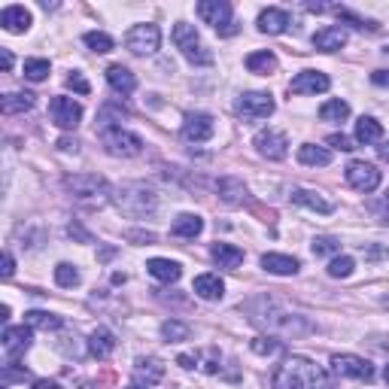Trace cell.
<instances>
[{"label": "cell", "mask_w": 389, "mask_h": 389, "mask_svg": "<svg viewBox=\"0 0 389 389\" xmlns=\"http://www.w3.org/2000/svg\"><path fill=\"white\" fill-rule=\"evenodd\" d=\"M262 268L268 274H277V277H289V274H298V259L292 255H280V252H265L262 255Z\"/></svg>", "instance_id": "17"}, {"label": "cell", "mask_w": 389, "mask_h": 389, "mask_svg": "<svg viewBox=\"0 0 389 389\" xmlns=\"http://www.w3.org/2000/svg\"><path fill=\"white\" fill-rule=\"evenodd\" d=\"M83 40H86V46L91 49V52H98V55H104V52L112 49V37H107L104 30H88Z\"/></svg>", "instance_id": "35"}, {"label": "cell", "mask_w": 389, "mask_h": 389, "mask_svg": "<svg viewBox=\"0 0 389 389\" xmlns=\"http://www.w3.org/2000/svg\"><path fill=\"white\" fill-rule=\"evenodd\" d=\"M64 189L74 192L76 198H100V194H107V180L98 173H74L64 180Z\"/></svg>", "instance_id": "10"}, {"label": "cell", "mask_w": 389, "mask_h": 389, "mask_svg": "<svg viewBox=\"0 0 389 389\" xmlns=\"http://www.w3.org/2000/svg\"><path fill=\"white\" fill-rule=\"evenodd\" d=\"M173 43H177V49L192 61V64H201V67L213 64V55L201 46V37H198V30H194V25H186V22L173 25Z\"/></svg>", "instance_id": "3"}, {"label": "cell", "mask_w": 389, "mask_h": 389, "mask_svg": "<svg viewBox=\"0 0 389 389\" xmlns=\"http://www.w3.org/2000/svg\"><path fill=\"white\" fill-rule=\"evenodd\" d=\"M344 43H347L344 28H323L313 34V46L320 49V52H335V49H341Z\"/></svg>", "instance_id": "20"}, {"label": "cell", "mask_w": 389, "mask_h": 389, "mask_svg": "<svg viewBox=\"0 0 389 389\" xmlns=\"http://www.w3.org/2000/svg\"><path fill=\"white\" fill-rule=\"evenodd\" d=\"M252 143H255V149H259V156L271 158V161H280V158H286V146H289V140H286V134H280V131H274V128H268V131H259Z\"/></svg>", "instance_id": "12"}, {"label": "cell", "mask_w": 389, "mask_h": 389, "mask_svg": "<svg viewBox=\"0 0 389 389\" xmlns=\"http://www.w3.org/2000/svg\"><path fill=\"white\" fill-rule=\"evenodd\" d=\"M383 137V128H381V122L371 119V116H362L359 122H356V140L359 143H377Z\"/></svg>", "instance_id": "30"}, {"label": "cell", "mask_w": 389, "mask_h": 389, "mask_svg": "<svg viewBox=\"0 0 389 389\" xmlns=\"http://www.w3.org/2000/svg\"><path fill=\"white\" fill-rule=\"evenodd\" d=\"M55 283L58 286H64V289H74V286L79 283V271L74 268V265H58V268H55Z\"/></svg>", "instance_id": "39"}, {"label": "cell", "mask_w": 389, "mask_h": 389, "mask_svg": "<svg viewBox=\"0 0 389 389\" xmlns=\"http://www.w3.org/2000/svg\"><path fill=\"white\" fill-rule=\"evenodd\" d=\"M332 371H335V374H341V377H353V381H365V383L374 377L371 362L359 359V356H353V353L332 356Z\"/></svg>", "instance_id": "9"}, {"label": "cell", "mask_w": 389, "mask_h": 389, "mask_svg": "<svg viewBox=\"0 0 389 389\" xmlns=\"http://www.w3.org/2000/svg\"><path fill=\"white\" fill-rule=\"evenodd\" d=\"M219 194H222V201H225V204H240V201H243V194H247V189H243V182H240V180L225 177V180L219 182Z\"/></svg>", "instance_id": "33"}, {"label": "cell", "mask_w": 389, "mask_h": 389, "mask_svg": "<svg viewBox=\"0 0 389 389\" xmlns=\"http://www.w3.org/2000/svg\"><path fill=\"white\" fill-rule=\"evenodd\" d=\"M161 335H165L168 341H173V344H177V341H189L192 329H189L186 323H180V320H168L165 325H161Z\"/></svg>", "instance_id": "36"}, {"label": "cell", "mask_w": 389, "mask_h": 389, "mask_svg": "<svg viewBox=\"0 0 389 389\" xmlns=\"http://www.w3.org/2000/svg\"><path fill=\"white\" fill-rule=\"evenodd\" d=\"M0 25H4V30H9V34H25L30 28V13L25 6H6L4 13H0Z\"/></svg>", "instance_id": "18"}, {"label": "cell", "mask_w": 389, "mask_h": 389, "mask_svg": "<svg viewBox=\"0 0 389 389\" xmlns=\"http://www.w3.org/2000/svg\"><path fill=\"white\" fill-rule=\"evenodd\" d=\"M383 255H386L383 247H368V250H365V259H383Z\"/></svg>", "instance_id": "49"}, {"label": "cell", "mask_w": 389, "mask_h": 389, "mask_svg": "<svg viewBox=\"0 0 389 389\" xmlns=\"http://www.w3.org/2000/svg\"><path fill=\"white\" fill-rule=\"evenodd\" d=\"M371 83H374V86H389V70H374V74H371Z\"/></svg>", "instance_id": "45"}, {"label": "cell", "mask_w": 389, "mask_h": 389, "mask_svg": "<svg viewBox=\"0 0 389 389\" xmlns=\"http://www.w3.org/2000/svg\"><path fill=\"white\" fill-rule=\"evenodd\" d=\"M271 386L274 389H335L329 374H325L316 362L304 359V356L286 359L277 371H274Z\"/></svg>", "instance_id": "1"}, {"label": "cell", "mask_w": 389, "mask_h": 389, "mask_svg": "<svg viewBox=\"0 0 389 389\" xmlns=\"http://www.w3.org/2000/svg\"><path fill=\"white\" fill-rule=\"evenodd\" d=\"M25 320H28L30 329H43V332H55V329H61V316L49 313V310H28Z\"/></svg>", "instance_id": "31"}, {"label": "cell", "mask_w": 389, "mask_h": 389, "mask_svg": "<svg viewBox=\"0 0 389 389\" xmlns=\"http://www.w3.org/2000/svg\"><path fill=\"white\" fill-rule=\"evenodd\" d=\"M238 112L243 119H268L274 112V98L268 91H250V95H243L238 100Z\"/></svg>", "instance_id": "11"}, {"label": "cell", "mask_w": 389, "mask_h": 389, "mask_svg": "<svg viewBox=\"0 0 389 389\" xmlns=\"http://www.w3.org/2000/svg\"><path fill=\"white\" fill-rule=\"evenodd\" d=\"M329 143H332L335 149H341V152H350V149H356V146H353V140H350V137H344V134H332V137H329Z\"/></svg>", "instance_id": "43"}, {"label": "cell", "mask_w": 389, "mask_h": 389, "mask_svg": "<svg viewBox=\"0 0 389 389\" xmlns=\"http://www.w3.org/2000/svg\"><path fill=\"white\" fill-rule=\"evenodd\" d=\"M125 389H143V386H125Z\"/></svg>", "instance_id": "54"}, {"label": "cell", "mask_w": 389, "mask_h": 389, "mask_svg": "<svg viewBox=\"0 0 389 389\" xmlns=\"http://www.w3.org/2000/svg\"><path fill=\"white\" fill-rule=\"evenodd\" d=\"M116 207L122 213H128V216H143V213H149L152 207H156V194H152L146 186H140V182H131V186L119 189Z\"/></svg>", "instance_id": "4"}, {"label": "cell", "mask_w": 389, "mask_h": 389, "mask_svg": "<svg viewBox=\"0 0 389 389\" xmlns=\"http://www.w3.org/2000/svg\"><path fill=\"white\" fill-rule=\"evenodd\" d=\"M67 86H70V88H74V91H76V95H88V91H91V86H88V79H86L83 74H76V70H74V74H70V76H67Z\"/></svg>", "instance_id": "42"}, {"label": "cell", "mask_w": 389, "mask_h": 389, "mask_svg": "<svg viewBox=\"0 0 389 389\" xmlns=\"http://www.w3.org/2000/svg\"><path fill=\"white\" fill-rule=\"evenodd\" d=\"M182 368H194V365H198V359H194V356H180V359H177Z\"/></svg>", "instance_id": "50"}, {"label": "cell", "mask_w": 389, "mask_h": 389, "mask_svg": "<svg viewBox=\"0 0 389 389\" xmlns=\"http://www.w3.org/2000/svg\"><path fill=\"white\" fill-rule=\"evenodd\" d=\"M34 107V95H28V91H9V95L0 98V110L6 112V116H16V112H28Z\"/></svg>", "instance_id": "26"}, {"label": "cell", "mask_w": 389, "mask_h": 389, "mask_svg": "<svg viewBox=\"0 0 389 389\" xmlns=\"http://www.w3.org/2000/svg\"><path fill=\"white\" fill-rule=\"evenodd\" d=\"M377 152H381V158H383V161H389V140L383 143V146H377Z\"/></svg>", "instance_id": "51"}, {"label": "cell", "mask_w": 389, "mask_h": 389, "mask_svg": "<svg viewBox=\"0 0 389 389\" xmlns=\"http://www.w3.org/2000/svg\"><path fill=\"white\" fill-rule=\"evenodd\" d=\"M30 347V325H6L4 329V350L6 359H18Z\"/></svg>", "instance_id": "15"}, {"label": "cell", "mask_w": 389, "mask_h": 389, "mask_svg": "<svg viewBox=\"0 0 389 389\" xmlns=\"http://www.w3.org/2000/svg\"><path fill=\"white\" fill-rule=\"evenodd\" d=\"M49 116H52L58 128L74 131L79 125V119H83V107H79L74 98H52L49 100Z\"/></svg>", "instance_id": "7"}, {"label": "cell", "mask_w": 389, "mask_h": 389, "mask_svg": "<svg viewBox=\"0 0 389 389\" xmlns=\"http://www.w3.org/2000/svg\"><path fill=\"white\" fill-rule=\"evenodd\" d=\"M161 43V30L158 25H134L125 37V46L131 49L134 55H152Z\"/></svg>", "instance_id": "6"}, {"label": "cell", "mask_w": 389, "mask_h": 389, "mask_svg": "<svg viewBox=\"0 0 389 389\" xmlns=\"http://www.w3.org/2000/svg\"><path fill=\"white\" fill-rule=\"evenodd\" d=\"M13 271H16V259H13V252H4V280L13 277Z\"/></svg>", "instance_id": "44"}, {"label": "cell", "mask_w": 389, "mask_h": 389, "mask_svg": "<svg viewBox=\"0 0 389 389\" xmlns=\"http://www.w3.org/2000/svg\"><path fill=\"white\" fill-rule=\"evenodd\" d=\"M353 268H356V262L350 259V255H337V259H332V265H329V277L344 280V277H350L353 274Z\"/></svg>", "instance_id": "38"}, {"label": "cell", "mask_w": 389, "mask_h": 389, "mask_svg": "<svg viewBox=\"0 0 389 389\" xmlns=\"http://www.w3.org/2000/svg\"><path fill=\"white\" fill-rule=\"evenodd\" d=\"M34 389H64L58 381H34Z\"/></svg>", "instance_id": "47"}, {"label": "cell", "mask_w": 389, "mask_h": 389, "mask_svg": "<svg viewBox=\"0 0 389 389\" xmlns=\"http://www.w3.org/2000/svg\"><path fill=\"white\" fill-rule=\"evenodd\" d=\"M292 201L301 204V207H310V210H316V213H332V210H335L332 201L320 198V194L310 192V189H292Z\"/></svg>", "instance_id": "27"}, {"label": "cell", "mask_w": 389, "mask_h": 389, "mask_svg": "<svg viewBox=\"0 0 389 389\" xmlns=\"http://www.w3.org/2000/svg\"><path fill=\"white\" fill-rule=\"evenodd\" d=\"M347 116H350V104H347V100H329V104L320 107V119H325V122H341Z\"/></svg>", "instance_id": "34"}, {"label": "cell", "mask_w": 389, "mask_h": 389, "mask_svg": "<svg viewBox=\"0 0 389 389\" xmlns=\"http://www.w3.org/2000/svg\"><path fill=\"white\" fill-rule=\"evenodd\" d=\"M298 161L301 165H310V168H325L332 161V152L323 146H313V143H304L298 149Z\"/></svg>", "instance_id": "28"}, {"label": "cell", "mask_w": 389, "mask_h": 389, "mask_svg": "<svg viewBox=\"0 0 389 389\" xmlns=\"http://www.w3.org/2000/svg\"><path fill=\"white\" fill-rule=\"evenodd\" d=\"M146 271L156 280H161V283H177L182 277V268H180L177 262H170V259H149L146 262Z\"/></svg>", "instance_id": "22"}, {"label": "cell", "mask_w": 389, "mask_h": 389, "mask_svg": "<svg viewBox=\"0 0 389 389\" xmlns=\"http://www.w3.org/2000/svg\"><path fill=\"white\" fill-rule=\"evenodd\" d=\"M247 70L250 74H262V76H268L271 70H277V55L274 52H252V55H247Z\"/></svg>", "instance_id": "29"}, {"label": "cell", "mask_w": 389, "mask_h": 389, "mask_svg": "<svg viewBox=\"0 0 389 389\" xmlns=\"http://www.w3.org/2000/svg\"><path fill=\"white\" fill-rule=\"evenodd\" d=\"M313 255H332V252H341V240L337 238H316L310 243Z\"/></svg>", "instance_id": "40"}, {"label": "cell", "mask_w": 389, "mask_h": 389, "mask_svg": "<svg viewBox=\"0 0 389 389\" xmlns=\"http://www.w3.org/2000/svg\"><path fill=\"white\" fill-rule=\"evenodd\" d=\"M198 16L207 25L216 28L222 37L238 34V25L228 22V18H231V4H228V0H201V4H198Z\"/></svg>", "instance_id": "5"}, {"label": "cell", "mask_w": 389, "mask_h": 389, "mask_svg": "<svg viewBox=\"0 0 389 389\" xmlns=\"http://www.w3.org/2000/svg\"><path fill=\"white\" fill-rule=\"evenodd\" d=\"M332 86V79L323 74V70H304L289 83L292 95H316V91H325Z\"/></svg>", "instance_id": "14"}, {"label": "cell", "mask_w": 389, "mask_h": 389, "mask_svg": "<svg viewBox=\"0 0 389 389\" xmlns=\"http://www.w3.org/2000/svg\"><path fill=\"white\" fill-rule=\"evenodd\" d=\"M201 231H204V219L194 216V213H180V216L173 219V225H170L173 238H198Z\"/></svg>", "instance_id": "23"}, {"label": "cell", "mask_w": 389, "mask_h": 389, "mask_svg": "<svg viewBox=\"0 0 389 389\" xmlns=\"http://www.w3.org/2000/svg\"><path fill=\"white\" fill-rule=\"evenodd\" d=\"M76 146H79V143H76V140H70V137H61V140H58V149H64V152H70V149L76 152Z\"/></svg>", "instance_id": "48"}, {"label": "cell", "mask_w": 389, "mask_h": 389, "mask_svg": "<svg viewBox=\"0 0 389 389\" xmlns=\"http://www.w3.org/2000/svg\"><path fill=\"white\" fill-rule=\"evenodd\" d=\"M100 143L107 146L110 156H119V158H134L143 152V140L131 131L119 128V125H110V128H100Z\"/></svg>", "instance_id": "2"}, {"label": "cell", "mask_w": 389, "mask_h": 389, "mask_svg": "<svg viewBox=\"0 0 389 389\" xmlns=\"http://www.w3.org/2000/svg\"><path fill=\"white\" fill-rule=\"evenodd\" d=\"M107 83L112 86V91H119V95H131V91L137 88L134 74H131L128 67H122V64H112L107 70Z\"/></svg>", "instance_id": "21"}, {"label": "cell", "mask_w": 389, "mask_h": 389, "mask_svg": "<svg viewBox=\"0 0 389 389\" xmlns=\"http://www.w3.org/2000/svg\"><path fill=\"white\" fill-rule=\"evenodd\" d=\"M0 64H4V70H13V52L9 49H0Z\"/></svg>", "instance_id": "46"}, {"label": "cell", "mask_w": 389, "mask_h": 389, "mask_svg": "<svg viewBox=\"0 0 389 389\" xmlns=\"http://www.w3.org/2000/svg\"><path fill=\"white\" fill-rule=\"evenodd\" d=\"M192 289H194V295H201L204 301H219L225 295V283L219 280V274H198Z\"/></svg>", "instance_id": "16"}, {"label": "cell", "mask_w": 389, "mask_h": 389, "mask_svg": "<svg viewBox=\"0 0 389 389\" xmlns=\"http://www.w3.org/2000/svg\"><path fill=\"white\" fill-rule=\"evenodd\" d=\"M213 262L219 265V268H238V265L243 262V250L234 247V243H213Z\"/></svg>", "instance_id": "25"}, {"label": "cell", "mask_w": 389, "mask_h": 389, "mask_svg": "<svg viewBox=\"0 0 389 389\" xmlns=\"http://www.w3.org/2000/svg\"><path fill=\"white\" fill-rule=\"evenodd\" d=\"M112 350H116V337H112L110 329H95L88 335V353L95 359H107Z\"/></svg>", "instance_id": "19"}, {"label": "cell", "mask_w": 389, "mask_h": 389, "mask_svg": "<svg viewBox=\"0 0 389 389\" xmlns=\"http://www.w3.org/2000/svg\"><path fill=\"white\" fill-rule=\"evenodd\" d=\"M25 76L30 79V83H43V79L49 76V61H46V58H30V61H25Z\"/></svg>", "instance_id": "37"}, {"label": "cell", "mask_w": 389, "mask_h": 389, "mask_svg": "<svg viewBox=\"0 0 389 389\" xmlns=\"http://www.w3.org/2000/svg\"><path fill=\"white\" fill-rule=\"evenodd\" d=\"M344 177L356 192H374L381 186V170L374 165H368V161H350L344 170Z\"/></svg>", "instance_id": "8"}, {"label": "cell", "mask_w": 389, "mask_h": 389, "mask_svg": "<svg viewBox=\"0 0 389 389\" xmlns=\"http://www.w3.org/2000/svg\"><path fill=\"white\" fill-rule=\"evenodd\" d=\"M213 131H216V125H213V116H207V112H189L186 122H182V137L192 143L210 140Z\"/></svg>", "instance_id": "13"}, {"label": "cell", "mask_w": 389, "mask_h": 389, "mask_svg": "<svg viewBox=\"0 0 389 389\" xmlns=\"http://www.w3.org/2000/svg\"><path fill=\"white\" fill-rule=\"evenodd\" d=\"M252 353H259V356H274L280 350V344L277 341H271V337H252Z\"/></svg>", "instance_id": "41"}, {"label": "cell", "mask_w": 389, "mask_h": 389, "mask_svg": "<svg viewBox=\"0 0 389 389\" xmlns=\"http://www.w3.org/2000/svg\"><path fill=\"white\" fill-rule=\"evenodd\" d=\"M383 377H386V383H389V365H386V371H383Z\"/></svg>", "instance_id": "53"}, {"label": "cell", "mask_w": 389, "mask_h": 389, "mask_svg": "<svg viewBox=\"0 0 389 389\" xmlns=\"http://www.w3.org/2000/svg\"><path fill=\"white\" fill-rule=\"evenodd\" d=\"M134 377H137V381H146V386L158 383L161 377H165V365H158L156 359H140L137 368H134Z\"/></svg>", "instance_id": "32"}, {"label": "cell", "mask_w": 389, "mask_h": 389, "mask_svg": "<svg viewBox=\"0 0 389 389\" xmlns=\"http://www.w3.org/2000/svg\"><path fill=\"white\" fill-rule=\"evenodd\" d=\"M259 28L265 34H283V30L289 28V13H286V9H277V6L265 9L259 16Z\"/></svg>", "instance_id": "24"}, {"label": "cell", "mask_w": 389, "mask_h": 389, "mask_svg": "<svg viewBox=\"0 0 389 389\" xmlns=\"http://www.w3.org/2000/svg\"><path fill=\"white\" fill-rule=\"evenodd\" d=\"M386 304H389V295H386Z\"/></svg>", "instance_id": "55"}, {"label": "cell", "mask_w": 389, "mask_h": 389, "mask_svg": "<svg viewBox=\"0 0 389 389\" xmlns=\"http://www.w3.org/2000/svg\"><path fill=\"white\" fill-rule=\"evenodd\" d=\"M383 207H386V216H389V189H386V194H383Z\"/></svg>", "instance_id": "52"}]
</instances>
